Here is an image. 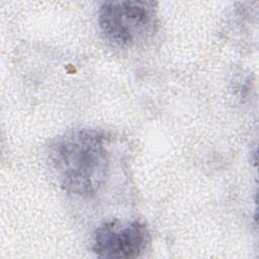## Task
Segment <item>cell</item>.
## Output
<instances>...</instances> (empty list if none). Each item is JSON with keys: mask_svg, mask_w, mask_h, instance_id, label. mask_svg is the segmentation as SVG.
<instances>
[{"mask_svg": "<svg viewBox=\"0 0 259 259\" xmlns=\"http://www.w3.org/2000/svg\"><path fill=\"white\" fill-rule=\"evenodd\" d=\"M99 26L109 40L120 47H134L150 38L157 29L154 2L109 1L98 12Z\"/></svg>", "mask_w": 259, "mask_h": 259, "instance_id": "cell-2", "label": "cell"}, {"mask_svg": "<svg viewBox=\"0 0 259 259\" xmlns=\"http://www.w3.org/2000/svg\"><path fill=\"white\" fill-rule=\"evenodd\" d=\"M151 242L147 225L140 221L112 220L99 225L93 233L92 251L104 258H136Z\"/></svg>", "mask_w": 259, "mask_h": 259, "instance_id": "cell-3", "label": "cell"}, {"mask_svg": "<svg viewBox=\"0 0 259 259\" xmlns=\"http://www.w3.org/2000/svg\"><path fill=\"white\" fill-rule=\"evenodd\" d=\"M49 161L65 191L80 196L94 195L107 178L108 139L99 130L69 131L53 142Z\"/></svg>", "mask_w": 259, "mask_h": 259, "instance_id": "cell-1", "label": "cell"}]
</instances>
